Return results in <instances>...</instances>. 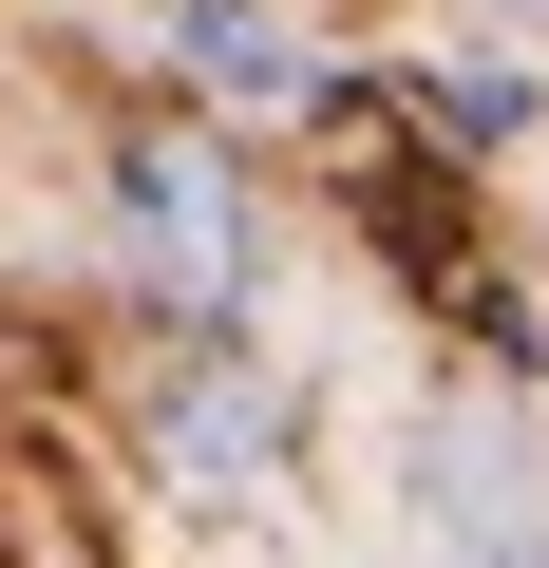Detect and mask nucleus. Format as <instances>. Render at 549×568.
<instances>
[{
    "label": "nucleus",
    "instance_id": "f257e3e1",
    "mask_svg": "<svg viewBox=\"0 0 549 568\" xmlns=\"http://www.w3.org/2000/svg\"><path fill=\"white\" fill-rule=\"evenodd\" d=\"M114 227H133V265H152V304H190V323L246 304V190H227L190 133H133V152H114Z\"/></svg>",
    "mask_w": 549,
    "mask_h": 568
},
{
    "label": "nucleus",
    "instance_id": "7ed1b4c3",
    "mask_svg": "<svg viewBox=\"0 0 549 568\" xmlns=\"http://www.w3.org/2000/svg\"><path fill=\"white\" fill-rule=\"evenodd\" d=\"M190 77L246 95V114H285V95H304V58H285V20H265V0H190Z\"/></svg>",
    "mask_w": 549,
    "mask_h": 568
},
{
    "label": "nucleus",
    "instance_id": "f03ea898",
    "mask_svg": "<svg viewBox=\"0 0 549 568\" xmlns=\"http://www.w3.org/2000/svg\"><path fill=\"white\" fill-rule=\"evenodd\" d=\"M265 436H285V417H265V379H227V361L171 398V474H190V493H246V474H265Z\"/></svg>",
    "mask_w": 549,
    "mask_h": 568
}]
</instances>
